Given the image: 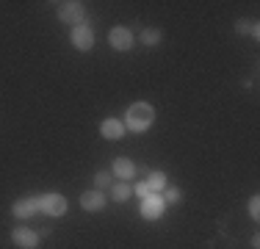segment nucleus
Returning a JSON list of instances; mask_svg holds the SVG:
<instances>
[{
	"label": "nucleus",
	"mask_w": 260,
	"mask_h": 249,
	"mask_svg": "<svg viewBox=\"0 0 260 249\" xmlns=\"http://www.w3.org/2000/svg\"><path fill=\"white\" fill-rule=\"evenodd\" d=\"M235 34H252V22L238 20V22H235Z\"/></svg>",
	"instance_id": "6ab92c4d"
},
{
	"label": "nucleus",
	"mask_w": 260,
	"mask_h": 249,
	"mask_svg": "<svg viewBox=\"0 0 260 249\" xmlns=\"http://www.w3.org/2000/svg\"><path fill=\"white\" fill-rule=\"evenodd\" d=\"M83 3L78 0H67V3H58V20L61 22H70V25H80L83 22Z\"/></svg>",
	"instance_id": "7ed1b4c3"
},
{
	"label": "nucleus",
	"mask_w": 260,
	"mask_h": 249,
	"mask_svg": "<svg viewBox=\"0 0 260 249\" xmlns=\"http://www.w3.org/2000/svg\"><path fill=\"white\" fill-rule=\"evenodd\" d=\"M155 122V108L150 103H133L125 114V128L133 133H144L150 130V124Z\"/></svg>",
	"instance_id": "f257e3e1"
},
{
	"label": "nucleus",
	"mask_w": 260,
	"mask_h": 249,
	"mask_svg": "<svg viewBox=\"0 0 260 249\" xmlns=\"http://www.w3.org/2000/svg\"><path fill=\"white\" fill-rule=\"evenodd\" d=\"M11 241H14V246H20V249H36V244H39V233H34L30 227H14L11 230Z\"/></svg>",
	"instance_id": "0eeeda50"
},
{
	"label": "nucleus",
	"mask_w": 260,
	"mask_h": 249,
	"mask_svg": "<svg viewBox=\"0 0 260 249\" xmlns=\"http://www.w3.org/2000/svg\"><path fill=\"white\" fill-rule=\"evenodd\" d=\"M114 177H119L122 183H127V180H133V174H136V166H133V161H127V158H116L114 161Z\"/></svg>",
	"instance_id": "9b49d317"
},
{
	"label": "nucleus",
	"mask_w": 260,
	"mask_h": 249,
	"mask_svg": "<svg viewBox=\"0 0 260 249\" xmlns=\"http://www.w3.org/2000/svg\"><path fill=\"white\" fill-rule=\"evenodd\" d=\"M105 205H108V199H105L103 191H83L80 194V208L83 210H89V213H97V210H103Z\"/></svg>",
	"instance_id": "1a4fd4ad"
},
{
	"label": "nucleus",
	"mask_w": 260,
	"mask_h": 249,
	"mask_svg": "<svg viewBox=\"0 0 260 249\" xmlns=\"http://www.w3.org/2000/svg\"><path fill=\"white\" fill-rule=\"evenodd\" d=\"M158 42H160V30L158 28H144L141 30V45L152 47V45H158Z\"/></svg>",
	"instance_id": "4468645a"
},
{
	"label": "nucleus",
	"mask_w": 260,
	"mask_h": 249,
	"mask_svg": "<svg viewBox=\"0 0 260 249\" xmlns=\"http://www.w3.org/2000/svg\"><path fill=\"white\" fill-rule=\"evenodd\" d=\"M133 194H139L141 199L152 194V191H150V185H147V180H144V183H136V185H133Z\"/></svg>",
	"instance_id": "f3484780"
},
{
	"label": "nucleus",
	"mask_w": 260,
	"mask_h": 249,
	"mask_svg": "<svg viewBox=\"0 0 260 249\" xmlns=\"http://www.w3.org/2000/svg\"><path fill=\"white\" fill-rule=\"evenodd\" d=\"M108 42H111V47H114V50H119V53H127V50L133 47V34H130L125 25H116V28H111Z\"/></svg>",
	"instance_id": "423d86ee"
},
{
	"label": "nucleus",
	"mask_w": 260,
	"mask_h": 249,
	"mask_svg": "<svg viewBox=\"0 0 260 249\" xmlns=\"http://www.w3.org/2000/svg\"><path fill=\"white\" fill-rule=\"evenodd\" d=\"M130 194H133V185L130 183H114L111 185V199H114V202H125V199H130Z\"/></svg>",
	"instance_id": "f8f14e48"
},
{
	"label": "nucleus",
	"mask_w": 260,
	"mask_h": 249,
	"mask_svg": "<svg viewBox=\"0 0 260 249\" xmlns=\"http://www.w3.org/2000/svg\"><path fill=\"white\" fill-rule=\"evenodd\" d=\"M111 183H114V174L111 172H97L94 174V185H97V191H103V189H111Z\"/></svg>",
	"instance_id": "2eb2a0df"
},
{
	"label": "nucleus",
	"mask_w": 260,
	"mask_h": 249,
	"mask_svg": "<svg viewBox=\"0 0 260 249\" xmlns=\"http://www.w3.org/2000/svg\"><path fill=\"white\" fill-rule=\"evenodd\" d=\"M72 45H75V50H80V53H89V50L94 47V30L86 22L75 25V28H72Z\"/></svg>",
	"instance_id": "20e7f679"
},
{
	"label": "nucleus",
	"mask_w": 260,
	"mask_h": 249,
	"mask_svg": "<svg viewBox=\"0 0 260 249\" xmlns=\"http://www.w3.org/2000/svg\"><path fill=\"white\" fill-rule=\"evenodd\" d=\"M11 213L17 219H30L34 213H39V197H22L11 205Z\"/></svg>",
	"instance_id": "6e6552de"
},
{
	"label": "nucleus",
	"mask_w": 260,
	"mask_h": 249,
	"mask_svg": "<svg viewBox=\"0 0 260 249\" xmlns=\"http://www.w3.org/2000/svg\"><path fill=\"white\" fill-rule=\"evenodd\" d=\"M164 202L166 205H180L183 202V191L180 189H164Z\"/></svg>",
	"instance_id": "dca6fc26"
},
{
	"label": "nucleus",
	"mask_w": 260,
	"mask_h": 249,
	"mask_svg": "<svg viewBox=\"0 0 260 249\" xmlns=\"http://www.w3.org/2000/svg\"><path fill=\"white\" fill-rule=\"evenodd\" d=\"M100 133H103V139H108V141H119L122 136H125V124L119 119H105L100 124Z\"/></svg>",
	"instance_id": "9d476101"
},
{
	"label": "nucleus",
	"mask_w": 260,
	"mask_h": 249,
	"mask_svg": "<svg viewBox=\"0 0 260 249\" xmlns=\"http://www.w3.org/2000/svg\"><path fill=\"white\" fill-rule=\"evenodd\" d=\"M164 210H166V202H164L160 194H150V197L141 199V216H144V219L155 222V219L164 216Z\"/></svg>",
	"instance_id": "39448f33"
},
{
	"label": "nucleus",
	"mask_w": 260,
	"mask_h": 249,
	"mask_svg": "<svg viewBox=\"0 0 260 249\" xmlns=\"http://www.w3.org/2000/svg\"><path fill=\"white\" fill-rule=\"evenodd\" d=\"M39 210H45L47 216H64L67 213V197L55 194V191L42 194L39 197Z\"/></svg>",
	"instance_id": "f03ea898"
},
{
	"label": "nucleus",
	"mask_w": 260,
	"mask_h": 249,
	"mask_svg": "<svg viewBox=\"0 0 260 249\" xmlns=\"http://www.w3.org/2000/svg\"><path fill=\"white\" fill-rule=\"evenodd\" d=\"M249 216H252V219H260V199L257 197L249 199Z\"/></svg>",
	"instance_id": "a211bd4d"
},
{
	"label": "nucleus",
	"mask_w": 260,
	"mask_h": 249,
	"mask_svg": "<svg viewBox=\"0 0 260 249\" xmlns=\"http://www.w3.org/2000/svg\"><path fill=\"white\" fill-rule=\"evenodd\" d=\"M147 185H150L152 194L164 191V189H166V174H164V172H150V174H147Z\"/></svg>",
	"instance_id": "ddd939ff"
}]
</instances>
